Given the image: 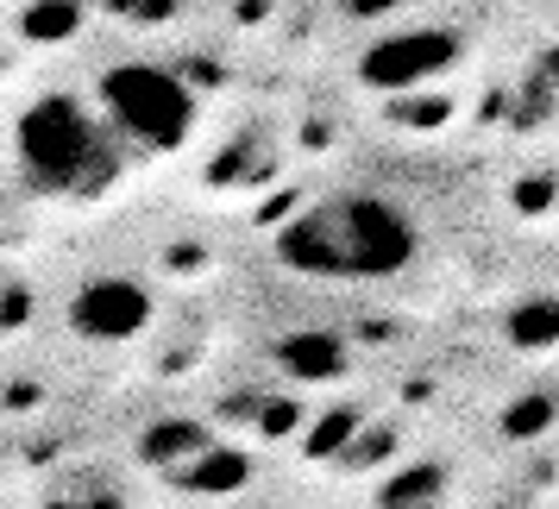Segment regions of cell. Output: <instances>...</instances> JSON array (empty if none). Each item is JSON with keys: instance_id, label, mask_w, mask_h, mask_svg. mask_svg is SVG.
Instances as JSON below:
<instances>
[{"instance_id": "1", "label": "cell", "mask_w": 559, "mask_h": 509, "mask_svg": "<svg viewBox=\"0 0 559 509\" xmlns=\"http://www.w3.org/2000/svg\"><path fill=\"white\" fill-rule=\"evenodd\" d=\"M421 252V227L390 196H321L277 227V258L302 277L378 283L403 277Z\"/></svg>"}, {"instance_id": "2", "label": "cell", "mask_w": 559, "mask_h": 509, "mask_svg": "<svg viewBox=\"0 0 559 509\" xmlns=\"http://www.w3.org/2000/svg\"><path fill=\"white\" fill-rule=\"evenodd\" d=\"M20 177L45 202H102L127 170V145L107 132L102 107L76 95H38L13 127Z\"/></svg>"}, {"instance_id": "3", "label": "cell", "mask_w": 559, "mask_h": 509, "mask_svg": "<svg viewBox=\"0 0 559 509\" xmlns=\"http://www.w3.org/2000/svg\"><path fill=\"white\" fill-rule=\"evenodd\" d=\"M95 107L127 152H177L195 132V95L164 63H107L95 82Z\"/></svg>"}, {"instance_id": "4", "label": "cell", "mask_w": 559, "mask_h": 509, "mask_svg": "<svg viewBox=\"0 0 559 509\" xmlns=\"http://www.w3.org/2000/svg\"><path fill=\"white\" fill-rule=\"evenodd\" d=\"M453 57H459L453 32H396V38H378L358 57V82H371L383 95H408V88L440 76Z\"/></svg>"}, {"instance_id": "5", "label": "cell", "mask_w": 559, "mask_h": 509, "mask_svg": "<svg viewBox=\"0 0 559 509\" xmlns=\"http://www.w3.org/2000/svg\"><path fill=\"white\" fill-rule=\"evenodd\" d=\"M70 328L82 340H102V346H120V340H139L152 328V289L139 277H95L76 289L70 303Z\"/></svg>"}, {"instance_id": "6", "label": "cell", "mask_w": 559, "mask_h": 509, "mask_svg": "<svg viewBox=\"0 0 559 509\" xmlns=\"http://www.w3.org/2000/svg\"><path fill=\"white\" fill-rule=\"evenodd\" d=\"M246 472H252V465H246L239 447H214V440H207L202 453H189L177 465V484L182 490H195V497H221V490H239Z\"/></svg>"}, {"instance_id": "7", "label": "cell", "mask_w": 559, "mask_h": 509, "mask_svg": "<svg viewBox=\"0 0 559 509\" xmlns=\"http://www.w3.org/2000/svg\"><path fill=\"white\" fill-rule=\"evenodd\" d=\"M283 371L296 383H333L346 371V346H340V333H289L283 340Z\"/></svg>"}, {"instance_id": "8", "label": "cell", "mask_w": 559, "mask_h": 509, "mask_svg": "<svg viewBox=\"0 0 559 509\" xmlns=\"http://www.w3.org/2000/svg\"><path fill=\"white\" fill-rule=\"evenodd\" d=\"M503 340L522 346V353L559 346V296H522V303L503 315Z\"/></svg>"}, {"instance_id": "9", "label": "cell", "mask_w": 559, "mask_h": 509, "mask_svg": "<svg viewBox=\"0 0 559 509\" xmlns=\"http://www.w3.org/2000/svg\"><path fill=\"white\" fill-rule=\"evenodd\" d=\"M202 447H207V428H202V422H189V415H177V422H152L145 440H139L145 465H157V472H177L182 459L202 453Z\"/></svg>"}, {"instance_id": "10", "label": "cell", "mask_w": 559, "mask_h": 509, "mask_svg": "<svg viewBox=\"0 0 559 509\" xmlns=\"http://www.w3.org/2000/svg\"><path fill=\"white\" fill-rule=\"evenodd\" d=\"M383 504H433V497H447V472L440 465H408V472H396V478H383L378 490Z\"/></svg>"}, {"instance_id": "11", "label": "cell", "mask_w": 559, "mask_h": 509, "mask_svg": "<svg viewBox=\"0 0 559 509\" xmlns=\"http://www.w3.org/2000/svg\"><path fill=\"white\" fill-rule=\"evenodd\" d=\"M554 428V396H522V403L503 415V434L509 440H528V434Z\"/></svg>"}, {"instance_id": "12", "label": "cell", "mask_w": 559, "mask_h": 509, "mask_svg": "<svg viewBox=\"0 0 559 509\" xmlns=\"http://www.w3.org/2000/svg\"><path fill=\"white\" fill-rule=\"evenodd\" d=\"M296 428H302V403L271 396V403H264V422H258V434H264V440H277V434H296Z\"/></svg>"}, {"instance_id": "13", "label": "cell", "mask_w": 559, "mask_h": 509, "mask_svg": "<svg viewBox=\"0 0 559 509\" xmlns=\"http://www.w3.org/2000/svg\"><path fill=\"white\" fill-rule=\"evenodd\" d=\"M76 26V7L70 0H57V7H45V13H32V32L38 38H57V32H70Z\"/></svg>"}, {"instance_id": "14", "label": "cell", "mask_w": 559, "mask_h": 509, "mask_svg": "<svg viewBox=\"0 0 559 509\" xmlns=\"http://www.w3.org/2000/svg\"><path fill=\"white\" fill-rule=\"evenodd\" d=\"M346 440H353V415H328L308 447H314V453H333V447H346Z\"/></svg>"}, {"instance_id": "15", "label": "cell", "mask_w": 559, "mask_h": 509, "mask_svg": "<svg viewBox=\"0 0 559 509\" xmlns=\"http://www.w3.org/2000/svg\"><path fill=\"white\" fill-rule=\"evenodd\" d=\"M547 82H554V88H559V45H554V51H547Z\"/></svg>"}]
</instances>
